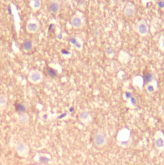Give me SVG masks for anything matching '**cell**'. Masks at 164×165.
<instances>
[{"label": "cell", "mask_w": 164, "mask_h": 165, "mask_svg": "<svg viewBox=\"0 0 164 165\" xmlns=\"http://www.w3.org/2000/svg\"><path fill=\"white\" fill-rule=\"evenodd\" d=\"M93 142L97 148H102L106 145L107 137L103 130H99L96 132L93 137Z\"/></svg>", "instance_id": "6da1fadb"}, {"label": "cell", "mask_w": 164, "mask_h": 165, "mask_svg": "<svg viewBox=\"0 0 164 165\" xmlns=\"http://www.w3.org/2000/svg\"><path fill=\"white\" fill-rule=\"evenodd\" d=\"M41 28L39 21L36 18L32 17L28 19L26 24V30L30 34H35L37 33Z\"/></svg>", "instance_id": "7a4b0ae2"}, {"label": "cell", "mask_w": 164, "mask_h": 165, "mask_svg": "<svg viewBox=\"0 0 164 165\" xmlns=\"http://www.w3.org/2000/svg\"><path fill=\"white\" fill-rule=\"evenodd\" d=\"M44 75L43 72L37 69H32L28 74V80L33 85H39L43 81Z\"/></svg>", "instance_id": "3957f363"}, {"label": "cell", "mask_w": 164, "mask_h": 165, "mask_svg": "<svg viewBox=\"0 0 164 165\" xmlns=\"http://www.w3.org/2000/svg\"><path fill=\"white\" fill-rule=\"evenodd\" d=\"M130 132L124 128L120 130L117 135V141L122 147H127L130 144Z\"/></svg>", "instance_id": "277c9868"}, {"label": "cell", "mask_w": 164, "mask_h": 165, "mask_svg": "<svg viewBox=\"0 0 164 165\" xmlns=\"http://www.w3.org/2000/svg\"><path fill=\"white\" fill-rule=\"evenodd\" d=\"M155 147L160 152H164V133L162 130H158L154 135Z\"/></svg>", "instance_id": "5b68a950"}, {"label": "cell", "mask_w": 164, "mask_h": 165, "mask_svg": "<svg viewBox=\"0 0 164 165\" xmlns=\"http://www.w3.org/2000/svg\"><path fill=\"white\" fill-rule=\"evenodd\" d=\"M134 30L137 34L142 37H146L149 34V26L146 20L143 19H140L134 27Z\"/></svg>", "instance_id": "8992f818"}, {"label": "cell", "mask_w": 164, "mask_h": 165, "mask_svg": "<svg viewBox=\"0 0 164 165\" xmlns=\"http://www.w3.org/2000/svg\"><path fill=\"white\" fill-rule=\"evenodd\" d=\"M72 27L75 29H79L83 27L85 24V20L82 16L79 14H74L70 20Z\"/></svg>", "instance_id": "52a82bcc"}, {"label": "cell", "mask_w": 164, "mask_h": 165, "mask_svg": "<svg viewBox=\"0 0 164 165\" xmlns=\"http://www.w3.org/2000/svg\"><path fill=\"white\" fill-rule=\"evenodd\" d=\"M48 11L53 14H58L60 10V3L59 1H50L47 4Z\"/></svg>", "instance_id": "ba28073f"}, {"label": "cell", "mask_w": 164, "mask_h": 165, "mask_svg": "<svg viewBox=\"0 0 164 165\" xmlns=\"http://www.w3.org/2000/svg\"><path fill=\"white\" fill-rule=\"evenodd\" d=\"M79 121L86 126L89 125L92 121V117L90 113L86 110H83L80 112L79 115Z\"/></svg>", "instance_id": "9c48e42d"}, {"label": "cell", "mask_w": 164, "mask_h": 165, "mask_svg": "<svg viewBox=\"0 0 164 165\" xmlns=\"http://www.w3.org/2000/svg\"><path fill=\"white\" fill-rule=\"evenodd\" d=\"M124 15L125 17L131 18L132 17H133L136 14V9L134 5H133L132 3H129L125 7L124 11H123Z\"/></svg>", "instance_id": "30bf717a"}, {"label": "cell", "mask_w": 164, "mask_h": 165, "mask_svg": "<svg viewBox=\"0 0 164 165\" xmlns=\"http://www.w3.org/2000/svg\"><path fill=\"white\" fill-rule=\"evenodd\" d=\"M22 49L25 52H30L34 49V43L32 40H25L22 43Z\"/></svg>", "instance_id": "8fae6325"}, {"label": "cell", "mask_w": 164, "mask_h": 165, "mask_svg": "<svg viewBox=\"0 0 164 165\" xmlns=\"http://www.w3.org/2000/svg\"><path fill=\"white\" fill-rule=\"evenodd\" d=\"M17 121L21 125L25 126L27 125L30 122V117L26 112L23 113H19L18 117H17Z\"/></svg>", "instance_id": "7c38bea8"}, {"label": "cell", "mask_w": 164, "mask_h": 165, "mask_svg": "<svg viewBox=\"0 0 164 165\" xmlns=\"http://www.w3.org/2000/svg\"><path fill=\"white\" fill-rule=\"evenodd\" d=\"M9 102V98L7 94H0V111H4L6 110Z\"/></svg>", "instance_id": "4fadbf2b"}, {"label": "cell", "mask_w": 164, "mask_h": 165, "mask_svg": "<svg viewBox=\"0 0 164 165\" xmlns=\"http://www.w3.org/2000/svg\"><path fill=\"white\" fill-rule=\"evenodd\" d=\"M42 3L39 0H34L30 1V7L34 12H37L41 8Z\"/></svg>", "instance_id": "5bb4252c"}, {"label": "cell", "mask_w": 164, "mask_h": 165, "mask_svg": "<svg viewBox=\"0 0 164 165\" xmlns=\"http://www.w3.org/2000/svg\"><path fill=\"white\" fill-rule=\"evenodd\" d=\"M69 41H70V43L73 45L74 47H75V48L77 49V50H81V49H82V42L79 41V40H77L76 37H72Z\"/></svg>", "instance_id": "9a60e30c"}, {"label": "cell", "mask_w": 164, "mask_h": 165, "mask_svg": "<svg viewBox=\"0 0 164 165\" xmlns=\"http://www.w3.org/2000/svg\"><path fill=\"white\" fill-rule=\"evenodd\" d=\"M16 150L19 153H23L26 151V146L25 145V144H24L23 143H19L18 144L16 145Z\"/></svg>", "instance_id": "2e32d148"}, {"label": "cell", "mask_w": 164, "mask_h": 165, "mask_svg": "<svg viewBox=\"0 0 164 165\" xmlns=\"http://www.w3.org/2000/svg\"><path fill=\"white\" fill-rule=\"evenodd\" d=\"M16 110L19 113H23V112H26V107L24 103H17V105H16Z\"/></svg>", "instance_id": "e0dca14e"}, {"label": "cell", "mask_w": 164, "mask_h": 165, "mask_svg": "<svg viewBox=\"0 0 164 165\" xmlns=\"http://www.w3.org/2000/svg\"><path fill=\"white\" fill-rule=\"evenodd\" d=\"M158 47L160 50L162 52H164V34H162L159 39L158 42Z\"/></svg>", "instance_id": "ac0fdd59"}, {"label": "cell", "mask_w": 164, "mask_h": 165, "mask_svg": "<svg viewBox=\"0 0 164 165\" xmlns=\"http://www.w3.org/2000/svg\"><path fill=\"white\" fill-rule=\"evenodd\" d=\"M144 79H145V81H146V83H150V82H151L153 81V74H151L150 73H148V74H147L146 75Z\"/></svg>", "instance_id": "d6986e66"}, {"label": "cell", "mask_w": 164, "mask_h": 165, "mask_svg": "<svg viewBox=\"0 0 164 165\" xmlns=\"http://www.w3.org/2000/svg\"><path fill=\"white\" fill-rule=\"evenodd\" d=\"M39 161L41 163H43V164H47L50 161V159L45 156H41L39 157Z\"/></svg>", "instance_id": "ffe728a7"}, {"label": "cell", "mask_w": 164, "mask_h": 165, "mask_svg": "<svg viewBox=\"0 0 164 165\" xmlns=\"http://www.w3.org/2000/svg\"><path fill=\"white\" fill-rule=\"evenodd\" d=\"M113 49H111V47H109V48H108V49H106V55L108 56H109V57H112V56H113Z\"/></svg>", "instance_id": "44dd1931"}, {"label": "cell", "mask_w": 164, "mask_h": 165, "mask_svg": "<svg viewBox=\"0 0 164 165\" xmlns=\"http://www.w3.org/2000/svg\"><path fill=\"white\" fill-rule=\"evenodd\" d=\"M147 90L149 92V93H152L155 91V87L152 85H148L147 86Z\"/></svg>", "instance_id": "7402d4cb"}, {"label": "cell", "mask_w": 164, "mask_h": 165, "mask_svg": "<svg viewBox=\"0 0 164 165\" xmlns=\"http://www.w3.org/2000/svg\"><path fill=\"white\" fill-rule=\"evenodd\" d=\"M158 5L160 8L164 9V1H160L159 2H158Z\"/></svg>", "instance_id": "603a6c76"}]
</instances>
